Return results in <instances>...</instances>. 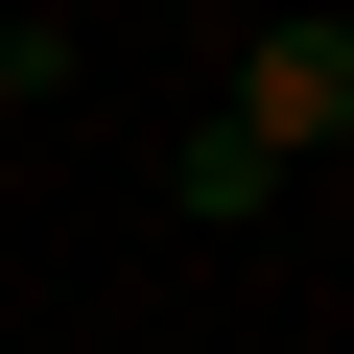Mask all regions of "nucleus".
<instances>
[{
	"label": "nucleus",
	"instance_id": "nucleus-1",
	"mask_svg": "<svg viewBox=\"0 0 354 354\" xmlns=\"http://www.w3.org/2000/svg\"><path fill=\"white\" fill-rule=\"evenodd\" d=\"M260 165H307V142H354V24H260L236 48V95H213Z\"/></svg>",
	"mask_w": 354,
	"mask_h": 354
},
{
	"label": "nucleus",
	"instance_id": "nucleus-3",
	"mask_svg": "<svg viewBox=\"0 0 354 354\" xmlns=\"http://www.w3.org/2000/svg\"><path fill=\"white\" fill-rule=\"evenodd\" d=\"M48 71H71V48H48V24H24V0H0V95H48Z\"/></svg>",
	"mask_w": 354,
	"mask_h": 354
},
{
	"label": "nucleus",
	"instance_id": "nucleus-2",
	"mask_svg": "<svg viewBox=\"0 0 354 354\" xmlns=\"http://www.w3.org/2000/svg\"><path fill=\"white\" fill-rule=\"evenodd\" d=\"M165 213H213V236H236V213H283V165H260L236 118H189V142H165Z\"/></svg>",
	"mask_w": 354,
	"mask_h": 354
}]
</instances>
